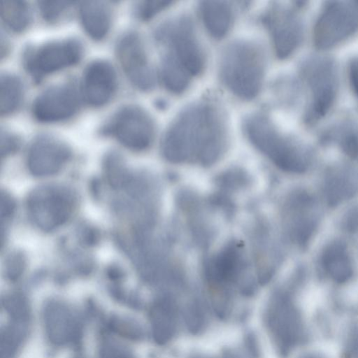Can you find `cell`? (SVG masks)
Listing matches in <instances>:
<instances>
[{"label": "cell", "instance_id": "36", "mask_svg": "<svg viewBox=\"0 0 358 358\" xmlns=\"http://www.w3.org/2000/svg\"><path fill=\"white\" fill-rule=\"evenodd\" d=\"M345 149L346 152L352 157H355L358 154V144L357 141L352 138L348 139L345 143Z\"/></svg>", "mask_w": 358, "mask_h": 358}, {"label": "cell", "instance_id": "16", "mask_svg": "<svg viewBox=\"0 0 358 358\" xmlns=\"http://www.w3.org/2000/svg\"><path fill=\"white\" fill-rule=\"evenodd\" d=\"M149 318L154 341L159 345L168 343L177 326V307L169 296L158 298L152 305Z\"/></svg>", "mask_w": 358, "mask_h": 358}, {"label": "cell", "instance_id": "2", "mask_svg": "<svg viewBox=\"0 0 358 358\" xmlns=\"http://www.w3.org/2000/svg\"><path fill=\"white\" fill-rule=\"evenodd\" d=\"M155 38L162 48V81L167 90L184 92L202 73L206 56L192 18L181 15L160 24Z\"/></svg>", "mask_w": 358, "mask_h": 358}, {"label": "cell", "instance_id": "13", "mask_svg": "<svg viewBox=\"0 0 358 358\" xmlns=\"http://www.w3.org/2000/svg\"><path fill=\"white\" fill-rule=\"evenodd\" d=\"M117 85V74L113 65L107 60L96 59L84 70L81 94L87 104L101 107L111 100Z\"/></svg>", "mask_w": 358, "mask_h": 358}, {"label": "cell", "instance_id": "23", "mask_svg": "<svg viewBox=\"0 0 358 358\" xmlns=\"http://www.w3.org/2000/svg\"><path fill=\"white\" fill-rule=\"evenodd\" d=\"M184 320L188 331L192 334L203 331L207 318L202 304L196 301L189 303L184 311Z\"/></svg>", "mask_w": 358, "mask_h": 358}, {"label": "cell", "instance_id": "33", "mask_svg": "<svg viewBox=\"0 0 358 358\" xmlns=\"http://www.w3.org/2000/svg\"><path fill=\"white\" fill-rule=\"evenodd\" d=\"M245 345L248 352L253 358L259 357V345L256 336L253 333H248L245 338Z\"/></svg>", "mask_w": 358, "mask_h": 358}, {"label": "cell", "instance_id": "22", "mask_svg": "<svg viewBox=\"0 0 358 358\" xmlns=\"http://www.w3.org/2000/svg\"><path fill=\"white\" fill-rule=\"evenodd\" d=\"M104 169L111 186L120 188L129 182V175L122 157L117 152L108 154L104 159Z\"/></svg>", "mask_w": 358, "mask_h": 358}, {"label": "cell", "instance_id": "4", "mask_svg": "<svg viewBox=\"0 0 358 358\" xmlns=\"http://www.w3.org/2000/svg\"><path fill=\"white\" fill-rule=\"evenodd\" d=\"M243 129L249 141L282 169L292 172L305 170V162L297 148L266 115H248L243 120Z\"/></svg>", "mask_w": 358, "mask_h": 358}, {"label": "cell", "instance_id": "14", "mask_svg": "<svg viewBox=\"0 0 358 358\" xmlns=\"http://www.w3.org/2000/svg\"><path fill=\"white\" fill-rule=\"evenodd\" d=\"M43 320L50 341L57 345L77 343L82 336L78 316L66 304L51 301L44 308Z\"/></svg>", "mask_w": 358, "mask_h": 358}, {"label": "cell", "instance_id": "9", "mask_svg": "<svg viewBox=\"0 0 358 358\" xmlns=\"http://www.w3.org/2000/svg\"><path fill=\"white\" fill-rule=\"evenodd\" d=\"M80 106V97L72 83L51 86L34 99L31 113L36 120L43 123L62 122L74 116Z\"/></svg>", "mask_w": 358, "mask_h": 358}, {"label": "cell", "instance_id": "5", "mask_svg": "<svg viewBox=\"0 0 358 358\" xmlns=\"http://www.w3.org/2000/svg\"><path fill=\"white\" fill-rule=\"evenodd\" d=\"M103 135L111 136L128 149L141 151L152 144L155 122L143 108L128 104L119 108L101 127Z\"/></svg>", "mask_w": 358, "mask_h": 358}, {"label": "cell", "instance_id": "6", "mask_svg": "<svg viewBox=\"0 0 358 358\" xmlns=\"http://www.w3.org/2000/svg\"><path fill=\"white\" fill-rule=\"evenodd\" d=\"M83 53V45L78 39L52 41L27 47L22 55V64L33 79L40 82L47 76L78 63Z\"/></svg>", "mask_w": 358, "mask_h": 358}, {"label": "cell", "instance_id": "39", "mask_svg": "<svg viewBox=\"0 0 358 358\" xmlns=\"http://www.w3.org/2000/svg\"><path fill=\"white\" fill-rule=\"evenodd\" d=\"M357 3H358V1H357Z\"/></svg>", "mask_w": 358, "mask_h": 358}, {"label": "cell", "instance_id": "30", "mask_svg": "<svg viewBox=\"0 0 358 358\" xmlns=\"http://www.w3.org/2000/svg\"><path fill=\"white\" fill-rule=\"evenodd\" d=\"M20 145V138L17 135L8 130H1V153L6 157L15 152Z\"/></svg>", "mask_w": 358, "mask_h": 358}, {"label": "cell", "instance_id": "17", "mask_svg": "<svg viewBox=\"0 0 358 358\" xmlns=\"http://www.w3.org/2000/svg\"><path fill=\"white\" fill-rule=\"evenodd\" d=\"M80 24L86 34L94 41H101L108 35L112 24V11L103 1H83L79 6Z\"/></svg>", "mask_w": 358, "mask_h": 358}, {"label": "cell", "instance_id": "35", "mask_svg": "<svg viewBox=\"0 0 358 358\" xmlns=\"http://www.w3.org/2000/svg\"><path fill=\"white\" fill-rule=\"evenodd\" d=\"M350 78L352 87L358 96V62L352 63L350 69Z\"/></svg>", "mask_w": 358, "mask_h": 358}, {"label": "cell", "instance_id": "3", "mask_svg": "<svg viewBox=\"0 0 358 358\" xmlns=\"http://www.w3.org/2000/svg\"><path fill=\"white\" fill-rule=\"evenodd\" d=\"M266 57L263 46L250 39L235 41L222 51L219 75L225 87L244 100L255 98L264 82Z\"/></svg>", "mask_w": 358, "mask_h": 358}, {"label": "cell", "instance_id": "38", "mask_svg": "<svg viewBox=\"0 0 358 358\" xmlns=\"http://www.w3.org/2000/svg\"><path fill=\"white\" fill-rule=\"evenodd\" d=\"M197 358H202V357H197Z\"/></svg>", "mask_w": 358, "mask_h": 358}, {"label": "cell", "instance_id": "12", "mask_svg": "<svg viewBox=\"0 0 358 358\" xmlns=\"http://www.w3.org/2000/svg\"><path fill=\"white\" fill-rule=\"evenodd\" d=\"M71 157L69 147L50 135L38 136L27 153V166L36 176L44 177L59 171Z\"/></svg>", "mask_w": 358, "mask_h": 358}, {"label": "cell", "instance_id": "26", "mask_svg": "<svg viewBox=\"0 0 358 358\" xmlns=\"http://www.w3.org/2000/svg\"><path fill=\"white\" fill-rule=\"evenodd\" d=\"M73 4L62 1H39L38 8L42 18L48 22H56Z\"/></svg>", "mask_w": 358, "mask_h": 358}, {"label": "cell", "instance_id": "27", "mask_svg": "<svg viewBox=\"0 0 358 358\" xmlns=\"http://www.w3.org/2000/svg\"><path fill=\"white\" fill-rule=\"evenodd\" d=\"M313 110L315 115L322 116L328 110L334 99V90L329 83L320 81L315 88Z\"/></svg>", "mask_w": 358, "mask_h": 358}, {"label": "cell", "instance_id": "7", "mask_svg": "<svg viewBox=\"0 0 358 358\" xmlns=\"http://www.w3.org/2000/svg\"><path fill=\"white\" fill-rule=\"evenodd\" d=\"M75 207L72 192L58 186H43L30 194L27 209L34 222L45 231L64 224L71 216Z\"/></svg>", "mask_w": 358, "mask_h": 358}, {"label": "cell", "instance_id": "32", "mask_svg": "<svg viewBox=\"0 0 358 358\" xmlns=\"http://www.w3.org/2000/svg\"><path fill=\"white\" fill-rule=\"evenodd\" d=\"M15 210V203L7 193L1 194V215L6 219L9 218Z\"/></svg>", "mask_w": 358, "mask_h": 358}, {"label": "cell", "instance_id": "24", "mask_svg": "<svg viewBox=\"0 0 358 358\" xmlns=\"http://www.w3.org/2000/svg\"><path fill=\"white\" fill-rule=\"evenodd\" d=\"M4 306L10 320L26 323L29 318V307L25 298L20 294H12L4 299Z\"/></svg>", "mask_w": 358, "mask_h": 358}, {"label": "cell", "instance_id": "25", "mask_svg": "<svg viewBox=\"0 0 358 358\" xmlns=\"http://www.w3.org/2000/svg\"><path fill=\"white\" fill-rule=\"evenodd\" d=\"M173 3L169 0H146L138 2L134 9L135 16L147 21L154 17L159 13L169 7Z\"/></svg>", "mask_w": 358, "mask_h": 358}, {"label": "cell", "instance_id": "21", "mask_svg": "<svg viewBox=\"0 0 358 358\" xmlns=\"http://www.w3.org/2000/svg\"><path fill=\"white\" fill-rule=\"evenodd\" d=\"M1 18L9 30L15 33L22 32L31 22L30 7L24 1H3L1 6Z\"/></svg>", "mask_w": 358, "mask_h": 358}, {"label": "cell", "instance_id": "20", "mask_svg": "<svg viewBox=\"0 0 358 358\" xmlns=\"http://www.w3.org/2000/svg\"><path fill=\"white\" fill-rule=\"evenodd\" d=\"M24 85L17 75L10 73L1 74L0 78V112L8 115L21 106L24 97Z\"/></svg>", "mask_w": 358, "mask_h": 358}, {"label": "cell", "instance_id": "10", "mask_svg": "<svg viewBox=\"0 0 358 358\" xmlns=\"http://www.w3.org/2000/svg\"><path fill=\"white\" fill-rule=\"evenodd\" d=\"M266 320L282 352H287L301 340L303 334L301 316L287 296L281 295L273 299L266 310Z\"/></svg>", "mask_w": 358, "mask_h": 358}, {"label": "cell", "instance_id": "37", "mask_svg": "<svg viewBox=\"0 0 358 358\" xmlns=\"http://www.w3.org/2000/svg\"><path fill=\"white\" fill-rule=\"evenodd\" d=\"M302 358H318V357H315L314 355H306V356H305V357H303Z\"/></svg>", "mask_w": 358, "mask_h": 358}, {"label": "cell", "instance_id": "18", "mask_svg": "<svg viewBox=\"0 0 358 358\" xmlns=\"http://www.w3.org/2000/svg\"><path fill=\"white\" fill-rule=\"evenodd\" d=\"M201 18L209 34L216 39L224 37L234 22V8L229 1H203L199 6Z\"/></svg>", "mask_w": 358, "mask_h": 358}, {"label": "cell", "instance_id": "11", "mask_svg": "<svg viewBox=\"0 0 358 358\" xmlns=\"http://www.w3.org/2000/svg\"><path fill=\"white\" fill-rule=\"evenodd\" d=\"M262 20L271 35L277 56L280 59L289 56L301 40V24L296 15L276 3L264 13Z\"/></svg>", "mask_w": 358, "mask_h": 358}, {"label": "cell", "instance_id": "29", "mask_svg": "<svg viewBox=\"0 0 358 358\" xmlns=\"http://www.w3.org/2000/svg\"><path fill=\"white\" fill-rule=\"evenodd\" d=\"M25 260L22 254L18 252L10 254L6 262V274L10 280H16L23 272Z\"/></svg>", "mask_w": 358, "mask_h": 358}, {"label": "cell", "instance_id": "34", "mask_svg": "<svg viewBox=\"0 0 358 358\" xmlns=\"http://www.w3.org/2000/svg\"><path fill=\"white\" fill-rule=\"evenodd\" d=\"M345 227L350 231H353L358 227V208L352 210L347 216Z\"/></svg>", "mask_w": 358, "mask_h": 358}, {"label": "cell", "instance_id": "31", "mask_svg": "<svg viewBox=\"0 0 358 358\" xmlns=\"http://www.w3.org/2000/svg\"><path fill=\"white\" fill-rule=\"evenodd\" d=\"M101 358H134L132 355L122 346L113 343H106L101 350Z\"/></svg>", "mask_w": 358, "mask_h": 358}, {"label": "cell", "instance_id": "8", "mask_svg": "<svg viewBox=\"0 0 358 358\" xmlns=\"http://www.w3.org/2000/svg\"><path fill=\"white\" fill-rule=\"evenodd\" d=\"M119 63L131 84L138 90L148 92L155 83L145 46L141 35L135 31L122 34L115 44Z\"/></svg>", "mask_w": 358, "mask_h": 358}, {"label": "cell", "instance_id": "1", "mask_svg": "<svg viewBox=\"0 0 358 358\" xmlns=\"http://www.w3.org/2000/svg\"><path fill=\"white\" fill-rule=\"evenodd\" d=\"M228 127L220 106L210 99L194 102L173 120L164 135L162 150L172 162L197 160L209 164L224 151Z\"/></svg>", "mask_w": 358, "mask_h": 358}, {"label": "cell", "instance_id": "28", "mask_svg": "<svg viewBox=\"0 0 358 358\" xmlns=\"http://www.w3.org/2000/svg\"><path fill=\"white\" fill-rule=\"evenodd\" d=\"M108 324L113 331L133 339H139L143 336L141 328L134 322L113 318L110 320Z\"/></svg>", "mask_w": 358, "mask_h": 358}, {"label": "cell", "instance_id": "19", "mask_svg": "<svg viewBox=\"0 0 358 358\" xmlns=\"http://www.w3.org/2000/svg\"><path fill=\"white\" fill-rule=\"evenodd\" d=\"M322 261L324 269L335 281L344 282L352 276V263L343 243L335 242L328 245Z\"/></svg>", "mask_w": 358, "mask_h": 358}, {"label": "cell", "instance_id": "15", "mask_svg": "<svg viewBox=\"0 0 358 358\" xmlns=\"http://www.w3.org/2000/svg\"><path fill=\"white\" fill-rule=\"evenodd\" d=\"M357 26L355 13L347 6L334 3L320 17L315 29V41L320 47L329 46L350 34Z\"/></svg>", "mask_w": 358, "mask_h": 358}]
</instances>
